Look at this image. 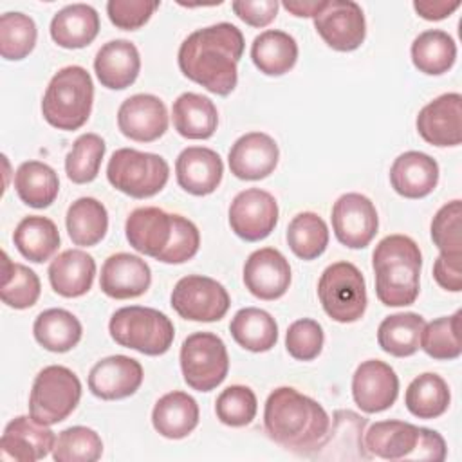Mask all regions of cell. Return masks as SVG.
I'll list each match as a JSON object with an SVG mask.
<instances>
[{
    "label": "cell",
    "instance_id": "obj_1",
    "mask_svg": "<svg viewBox=\"0 0 462 462\" xmlns=\"http://www.w3.org/2000/svg\"><path fill=\"white\" fill-rule=\"evenodd\" d=\"M244 47V34L236 25L229 22L213 23L184 38L177 54L179 69L206 90L227 96L236 87Z\"/></svg>",
    "mask_w": 462,
    "mask_h": 462
},
{
    "label": "cell",
    "instance_id": "obj_2",
    "mask_svg": "<svg viewBox=\"0 0 462 462\" xmlns=\"http://www.w3.org/2000/svg\"><path fill=\"white\" fill-rule=\"evenodd\" d=\"M263 428L287 451L314 455L328 435L330 417L312 397L292 386H280L265 401Z\"/></svg>",
    "mask_w": 462,
    "mask_h": 462
},
{
    "label": "cell",
    "instance_id": "obj_3",
    "mask_svg": "<svg viewBox=\"0 0 462 462\" xmlns=\"http://www.w3.org/2000/svg\"><path fill=\"white\" fill-rule=\"evenodd\" d=\"M375 294L386 307H406L419 296L422 254L406 235H388L374 249Z\"/></svg>",
    "mask_w": 462,
    "mask_h": 462
},
{
    "label": "cell",
    "instance_id": "obj_4",
    "mask_svg": "<svg viewBox=\"0 0 462 462\" xmlns=\"http://www.w3.org/2000/svg\"><path fill=\"white\" fill-rule=\"evenodd\" d=\"M94 103V83L87 69L67 65L49 81L43 99V119L58 130H78L90 117Z\"/></svg>",
    "mask_w": 462,
    "mask_h": 462
},
{
    "label": "cell",
    "instance_id": "obj_5",
    "mask_svg": "<svg viewBox=\"0 0 462 462\" xmlns=\"http://www.w3.org/2000/svg\"><path fill=\"white\" fill-rule=\"evenodd\" d=\"M365 448L384 460L440 462L446 458V442L440 433L404 420L374 422L365 433Z\"/></svg>",
    "mask_w": 462,
    "mask_h": 462
},
{
    "label": "cell",
    "instance_id": "obj_6",
    "mask_svg": "<svg viewBox=\"0 0 462 462\" xmlns=\"http://www.w3.org/2000/svg\"><path fill=\"white\" fill-rule=\"evenodd\" d=\"M108 332L117 345L144 356L166 354L175 337V327L164 312L141 305L116 310L110 318Z\"/></svg>",
    "mask_w": 462,
    "mask_h": 462
},
{
    "label": "cell",
    "instance_id": "obj_7",
    "mask_svg": "<svg viewBox=\"0 0 462 462\" xmlns=\"http://www.w3.org/2000/svg\"><path fill=\"white\" fill-rule=\"evenodd\" d=\"M170 166L164 157L135 148H119L106 164L108 182L134 199L157 195L168 182Z\"/></svg>",
    "mask_w": 462,
    "mask_h": 462
},
{
    "label": "cell",
    "instance_id": "obj_8",
    "mask_svg": "<svg viewBox=\"0 0 462 462\" xmlns=\"http://www.w3.org/2000/svg\"><path fill=\"white\" fill-rule=\"evenodd\" d=\"M81 383L78 375L61 365H51L38 372L29 395V415L47 426L65 420L79 404Z\"/></svg>",
    "mask_w": 462,
    "mask_h": 462
},
{
    "label": "cell",
    "instance_id": "obj_9",
    "mask_svg": "<svg viewBox=\"0 0 462 462\" xmlns=\"http://www.w3.org/2000/svg\"><path fill=\"white\" fill-rule=\"evenodd\" d=\"M318 298L337 323H354L366 310V283L363 273L350 262H334L319 276Z\"/></svg>",
    "mask_w": 462,
    "mask_h": 462
},
{
    "label": "cell",
    "instance_id": "obj_10",
    "mask_svg": "<svg viewBox=\"0 0 462 462\" xmlns=\"http://www.w3.org/2000/svg\"><path fill=\"white\" fill-rule=\"evenodd\" d=\"M179 359L186 384L197 392H211L227 377V348L213 332L188 336L182 341Z\"/></svg>",
    "mask_w": 462,
    "mask_h": 462
},
{
    "label": "cell",
    "instance_id": "obj_11",
    "mask_svg": "<svg viewBox=\"0 0 462 462\" xmlns=\"http://www.w3.org/2000/svg\"><path fill=\"white\" fill-rule=\"evenodd\" d=\"M173 310L189 321H218L226 316L231 298L226 287L200 274H188L180 278L170 296Z\"/></svg>",
    "mask_w": 462,
    "mask_h": 462
},
{
    "label": "cell",
    "instance_id": "obj_12",
    "mask_svg": "<svg viewBox=\"0 0 462 462\" xmlns=\"http://www.w3.org/2000/svg\"><path fill=\"white\" fill-rule=\"evenodd\" d=\"M312 20L316 32L334 51L350 52L365 42L366 22L357 2L325 0L323 7Z\"/></svg>",
    "mask_w": 462,
    "mask_h": 462
},
{
    "label": "cell",
    "instance_id": "obj_13",
    "mask_svg": "<svg viewBox=\"0 0 462 462\" xmlns=\"http://www.w3.org/2000/svg\"><path fill=\"white\" fill-rule=\"evenodd\" d=\"M278 222L276 199L260 188L240 191L229 206V226L245 242L267 238Z\"/></svg>",
    "mask_w": 462,
    "mask_h": 462
},
{
    "label": "cell",
    "instance_id": "obj_14",
    "mask_svg": "<svg viewBox=\"0 0 462 462\" xmlns=\"http://www.w3.org/2000/svg\"><path fill=\"white\" fill-rule=\"evenodd\" d=\"M332 229L339 244L350 249L366 247L379 227L374 202L361 193H345L332 206Z\"/></svg>",
    "mask_w": 462,
    "mask_h": 462
},
{
    "label": "cell",
    "instance_id": "obj_15",
    "mask_svg": "<svg viewBox=\"0 0 462 462\" xmlns=\"http://www.w3.org/2000/svg\"><path fill=\"white\" fill-rule=\"evenodd\" d=\"M177 227V213H168L155 206L134 209L125 224V235L130 245L155 260L170 247Z\"/></svg>",
    "mask_w": 462,
    "mask_h": 462
},
{
    "label": "cell",
    "instance_id": "obj_16",
    "mask_svg": "<svg viewBox=\"0 0 462 462\" xmlns=\"http://www.w3.org/2000/svg\"><path fill=\"white\" fill-rule=\"evenodd\" d=\"M399 395L395 370L379 359L363 361L352 375V397L365 413L388 410Z\"/></svg>",
    "mask_w": 462,
    "mask_h": 462
},
{
    "label": "cell",
    "instance_id": "obj_17",
    "mask_svg": "<svg viewBox=\"0 0 462 462\" xmlns=\"http://www.w3.org/2000/svg\"><path fill=\"white\" fill-rule=\"evenodd\" d=\"M419 135L433 146L462 143V96L448 92L424 105L415 121Z\"/></svg>",
    "mask_w": 462,
    "mask_h": 462
},
{
    "label": "cell",
    "instance_id": "obj_18",
    "mask_svg": "<svg viewBox=\"0 0 462 462\" xmlns=\"http://www.w3.org/2000/svg\"><path fill=\"white\" fill-rule=\"evenodd\" d=\"M117 126L132 141L152 143L168 130L166 105L153 94H134L121 103Z\"/></svg>",
    "mask_w": 462,
    "mask_h": 462
},
{
    "label": "cell",
    "instance_id": "obj_19",
    "mask_svg": "<svg viewBox=\"0 0 462 462\" xmlns=\"http://www.w3.org/2000/svg\"><path fill=\"white\" fill-rule=\"evenodd\" d=\"M245 289L265 301L282 298L291 285V265L274 247L253 251L244 263Z\"/></svg>",
    "mask_w": 462,
    "mask_h": 462
},
{
    "label": "cell",
    "instance_id": "obj_20",
    "mask_svg": "<svg viewBox=\"0 0 462 462\" xmlns=\"http://www.w3.org/2000/svg\"><path fill=\"white\" fill-rule=\"evenodd\" d=\"M54 431L32 417L20 415L7 422L0 439V458L14 462H36L54 449Z\"/></svg>",
    "mask_w": 462,
    "mask_h": 462
},
{
    "label": "cell",
    "instance_id": "obj_21",
    "mask_svg": "<svg viewBox=\"0 0 462 462\" xmlns=\"http://www.w3.org/2000/svg\"><path fill=\"white\" fill-rule=\"evenodd\" d=\"M143 377V366L137 359L116 354L103 357L90 368L88 388L103 401H117L134 395Z\"/></svg>",
    "mask_w": 462,
    "mask_h": 462
},
{
    "label": "cell",
    "instance_id": "obj_22",
    "mask_svg": "<svg viewBox=\"0 0 462 462\" xmlns=\"http://www.w3.org/2000/svg\"><path fill=\"white\" fill-rule=\"evenodd\" d=\"M276 141L263 132H249L238 137L227 153L229 170L236 179L260 180L271 175L278 164Z\"/></svg>",
    "mask_w": 462,
    "mask_h": 462
},
{
    "label": "cell",
    "instance_id": "obj_23",
    "mask_svg": "<svg viewBox=\"0 0 462 462\" xmlns=\"http://www.w3.org/2000/svg\"><path fill=\"white\" fill-rule=\"evenodd\" d=\"M152 283L150 265L135 254H110L99 274L101 291L114 300H130L144 294Z\"/></svg>",
    "mask_w": 462,
    "mask_h": 462
},
{
    "label": "cell",
    "instance_id": "obj_24",
    "mask_svg": "<svg viewBox=\"0 0 462 462\" xmlns=\"http://www.w3.org/2000/svg\"><path fill=\"white\" fill-rule=\"evenodd\" d=\"M179 186L195 197L213 193L222 182L224 162L220 155L206 146H188L175 161Z\"/></svg>",
    "mask_w": 462,
    "mask_h": 462
},
{
    "label": "cell",
    "instance_id": "obj_25",
    "mask_svg": "<svg viewBox=\"0 0 462 462\" xmlns=\"http://www.w3.org/2000/svg\"><path fill=\"white\" fill-rule=\"evenodd\" d=\"M390 182L404 199L428 197L439 182V164L424 152H404L390 168Z\"/></svg>",
    "mask_w": 462,
    "mask_h": 462
},
{
    "label": "cell",
    "instance_id": "obj_26",
    "mask_svg": "<svg viewBox=\"0 0 462 462\" xmlns=\"http://www.w3.org/2000/svg\"><path fill=\"white\" fill-rule=\"evenodd\" d=\"M94 70L103 87L110 90H123L139 76V51L130 40H110L97 51L94 58Z\"/></svg>",
    "mask_w": 462,
    "mask_h": 462
},
{
    "label": "cell",
    "instance_id": "obj_27",
    "mask_svg": "<svg viewBox=\"0 0 462 462\" xmlns=\"http://www.w3.org/2000/svg\"><path fill=\"white\" fill-rule=\"evenodd\" d=\"M96 276L94 258L81 249L60 253L49 265V282L56 294L78 298L90 291Z\"/></svg>",
    "mask_w": 462,
    "mask_h": 462
},
{
    "label": "cell",
    "instance_id": "obj_28",
    "mask_svg": "<svg viewBox=\"0 0 462 462\" xmlns=\"http://www.w3.org/2000/svg\"><path fill=\"white\" fill-rule=\"evenodd\" d=\"M51 38L63 49H81L99 32V14L88 4H69L51 20Z\"/></svg>",
    "mask_w": 462,
    "mask_h": 462
},
{
    "label": "cell",
    "instance_id": "obj_29",
    "mask_svg": "<svg viewBox=\"0 0 462 462\" xmlns=\"http://www.w3.org/2000/svg\"><path fill=\"white\" fill-rule=\"evenodd\" d=\"M152 424L166 439H184L199 424V404L186 392L164 393L153 406Z\"/></svg>",
    "mask_w": 462,
    "mask_h": 462
},
{
    "label": "cell",
    "instance_id": "obj_30",
    "mask_svg": "<svg viewBox=\"0 0 462 462\" xmlns=\"http://www.w3.org/2000/svg\"><path fill=\"white\" fill-rule=\"evenodd\" d=\"M173 126L186 139H209L218 125L215 103L202 94L184 92L171 106Z\"/></svg>",
    "mask_w": 462,
    "mask_h": 462
},
{
    "label": "cell",
    "instance_id": "obj_31",
    "mask_svg": "<svg viewBox=\"0 0 462 462\" xmlns=\"http://www.w3.org/2000/svg\"><path fill=\"white\" fill-rule=\"evenodd\" d=\"M251 60L260 72L282 76L296 65L298 43L285 31H263L251 43Z\"/></svg>",
    "mask_w": 462,
    "mask_h": 462
},
{
    "label": "cell",
    "instance_id": "obj_32",
    "mask_svg": "<svg viewBox=\"0 0 462 462\" xmlns=\"http://www.w3.org/2000/svg\"><path fill=\"white\" fill-rule=\"evenodd\" d=\"M13 242L23 258L34 263H43L58 251L60 233L51 218L29 215L18 222L13 233Z\"/></svg>",
    "mask_w": 462,
    "mask_h": 462
},
{
    "label": "cell",
    "instance_id": "obj_33",
    "mask_svg": "<svg viewBox=\"0 0 462 462\" xmlns=\"http://www.w3.org/2000/svg\"><path fill=\"white\" fill-rule=\"evenodd\" d=\"M32 334L45 350L63 354L79 343L83 328L72 312L65 309H47L36 316Z\"/></svg>",
    "mask_w": 462,
    "mask_h": 462
},
{
    "label": "cell",
    "instance_id": "obj_34",
    "mask_svg": "<svg viewBox=\"0 0 462 462\" xmlns=\"http://www.w3.org/2000/svg\"><path fill=\"white\" fill-rule=\"evenodd\" d=\"M229 332L249 352H267L278 341L276 319L258 307L240 309L229 323Z\"/></svg>",
    "mask_w": 462,
    "mask_h": 462
},
{
    "label": "cell",
    "instance_id": "obj_35",
    "mask_svg": "<svg viewBox=\"0 0 462 462\" xmlns=\"http://www.w3.org/2000/svg\"><path fill=\"white\" fill-rule=\"evenodd\" d=\"M14 189L20 200L31 208H49L60 191L58 173L45 162L25 161L16 168Z\"/></svg>",
    "mask_w": 462,
    "mask_h": 462
},
{
    "label": "cell",
    "instance_id": "obj_36",
    "mask_svg": "<svg viewBox=\"0 0 462 462\" xmlns=\"http://www.w3.org/2000/svg\"><path fill=\"white\" fill-rule=\"evenodd\" d=\"M65 226L72 244L81 247L96 245L108 229L106 208L94 197H81L69 206Z\"/></svg>",
    "mask_w": 462,
    "mask_h": 462
},
{
    "label": "cell",
    "instance_id": "obj_37",
    "mask_svg": "<svg viewBox=\"0 0 462 462\" xmlns=\"http://www.w3.org/2000/svg\"><path fill=\"white\" fill-rule=\"evenodd\" d=\"M424 325V318L417 312H397L386 316L377 328V343L390 356H413L420 348Z\"/></svg>",
    "mask_w": 462,
    "mask_h": 462
},
{
    "label": "cell",
    "instance_id": "obj_38",
    "mask_svg": "<svg viewBox=\"0 0 462 462\" xmlns=\"http://www.w3.org/2000/svg\"><path fill=\"white\" fill-rule=\"evenodd\" d=\"M457 60L455 40L440 29H428L420 32L411 43V61L419 72L428 76H440L448 72Z\"/></svg>",
    "mask_w": 462,
    "mask_h": 462
},
{
    "label": "cell",
    "instance_id": "obj_39",
    "mask_svg": "<svg viewBox=\"0 0 462 462\" xmlns=\"http://www.w3.org/2000/svg\"><path fill=\"white\" fill-rule=\"evenodd\" d=\"M451 401L448 383L433 374L426 372L417 375L406 388L404 404L408 411L419 419H437L446 413Z\"/></svg>",
    "mask_w": 462,
    "mask_h": 462
},
{
    "label": "cell",
    "instance_id": "obj_40",
    "mask_svg": "<svg viewBox=\"0 0 462 462\" xmlns=\"http://www.w3.org/2000/svg\"><path fill=\"white\" fill-rule=\"evenodd\" d=\"M287 244L298 258L314 260L328 245V227L318 213H298L287 226Z\"/></svg>",
    "mask_w": 462,
    "mask_h": 462
},
{
    "label": "cell",
    "instance_id": "obj_41",
    "mask_svg": "<svg viewBox=\"0 0 462 462\" xmlns=\"http://www.w3.org/2000/svg\"><path fill=\"white\" fill-rule=\"evenodd\" d=\"M4 267H2V287L0 298L11 309H29L32 307L42 292V283L38 274L23 263H16L9 260L7 253H2Z\"/></svg>",
    "mask_w": 462,
    "mask_h": 462
},
{
    "label": "cell",
    "instance_id": "obj_42",
    "mask_svg": "<svg viewBox=\"0 0 462 462\" xmlns=\"http://www.w3.org/2000/svg\"><path fill=\"white\" fill-rule=\"evenodd\" d=\"M460 316L462 312L457 310L451 316H442L424 325L420 334V348L430 357L439 361H449L457 359L462 354Z\"/></svg>",
    "mask_w": 462,
    "mask_h": 462
},
{
    "label": "cell",
    "instance_id": "obj_43",
    "mask_svg": "<svg viewBox=\"0 0 462 462\" xmlns=\"http://www.w3.org/2000/svg\"><path fill=\"white\" fill-rule=\"evenodd\" d=\"M38 38L36 23L31 16L9 11L0 16V54L4 60L18 61L27 58Z\"/></svg>",
    "mask_w": 462,
    "mask_h": 462
},
{
    "label": "cell",
    "instance_id": "obj_44",
    "mask_svg": "<svg viewBox=\"0 0 462 462\" xmlns=\"http://www.w3.org/2000/svg\"><path fill=\"white\" fill-rule=\"evenodd\" d=\"M106 144L97 134L79 135L65 157V173L74 184L92 182L101 168Z\"/></svg>",
    "mask_w": 462,
    "mask_h": 462
},
{
    "label": "cell",
    "instance_id": "obj_45",
    "mask_svg": "<svg viewBox=\"0 0 462 462\" xmlns=\"http://www.w3.org/2000/svg\"><path fill=\"white\" fill-rule=\"evenodd\" d=\"M103 455L101 437L87 426L63 430L54 442L52 458L56 462H96Z\"/></svg>",
    "mask_w": 462,
    "mask_h": 462
},
{
    "label": "cell",
    "instance_id": "obj_46",
    "mask_svg": "<svg viewBox=\"0 0 462 462\" xmlns=\"http://www.w3.org/2000/svg\"><path fill=\"white\" fill-rule=\"evenodd\" d=\"M258 410L256 395L249 386L231 384L215 401V411L222 424L242 428L253 422Z\"/></svg>",
    "mask_w": 462,
    "mask_h": 462
},
{
    "label": "cell",
    "instance_id": "obj_47",
    "mask_svg": "<svg viewBox=\"0 0 462 462\" xmlns=\"http://www.w3.org/2000/svg\"><path fill=\"white\" fill-rule=\"evenodd\" d=\"M431 240L440 253L462 254V202L444 204L431 220Z\"/></svg>",
    "mask_w": 462,
    "mask_h": 462
},
{
    "label": "cell",
    "instance_id": "obj_48",
    "mask_svg": "<svg viewBox=\"0 0 462 462\" xmlns=\"http://www.w3.org/2000/svg\"><path fill=\"white\" fill-rule=\"evenodd\" d=\"M325 334L316 319L301 318L289 325L285 334V348L298 361H312L323 348Z\"/></svg>",
    "mask_w": 462,
    "mask_h": 462
},
{
    "label": "cell",
    "instance_id": "obj_49",
    "mask_svg": "<svg viewBox=\"0 0 462 462\" xmlns=\"http://www.w3.org/2000/svg\"><path fill=\"white\" fill-rule=\"evenodd\" d=\"M157 7V0H110L106 2V14L117 29L135 31L152 18Z\"/></svg>",
    "mask_w": 462,
    "mask_h": 462
},
{
    "label": "cell",
    "instance_id": "obj_50",
    "mask_svg": "<svg viewBox=\"0 0 462 462\" xmlns=\"http://www.w3.org/2000/svg\"><path fill=\"white\" fill-rule=\"evenodd\" d=\"M199 247H200V233L197 226L189 218L177 215V227H175L173 240L166 249V253L159 258V262L184 263L197 254Z\"/></svg>",
    "mask_w": 462,
    "mask_h": 462
},
{
    "label": "cell",
    "instance_id": "obj_51",
    "mask_svg": "<svg viewBox=\"0 0 462 462\" xmlns=\"http://www.w3.org/2000/svg\"><path fill=\"white\" fill-rule=\"evenodd\" d=\"M276 0H236L231 4L235 14L251 27H265L278 14Z\"/></svg>",
    "mask_w": 462,
    "mask_h": 462
},
{
    "label": "cell",
    "instance_id": "obj_52",
    "mask_svg": "<svg viewBox=\"0 0 462 462\" xmlns=\"http://www.w3.org/2000/svg\"><path fill=\"white\" fill-rule=\"evenodd\" d=\"M433 278L442 289L449 292H460L462 291V254L440 253L433 263Z\"/></svg>",
    "mask_w": 462,
    "mask_h": 462
},
{
    "label": "cell",
    "instance_id": "obj_53",
    "mask_svg": "<svg viewBox=\"0 0 462 462\" xmlns=\"http://www.w3.org/2000/svg\"><path fill=\"white\" fill-rule=\"evenodd\" d=\"M460 7V2H449V0H415L413 2V9L417 11V14L424 20L430 22H437V20H444L448 18L453 11H457Z\"/></svg>",
    "mask_w": 462,
    "mask_h": 462
},
{
    "label": "cell",
    "instance_id": "obj_54",
    "mask_svg": "<svg viewBox=\"0 0 462 462\" xmlns=\"http://www.w3.org/2000/svg\"><path fill=\"white\" fill-rule=\"evenodd\" d=\"M325 0H285L283 7L300 18H314L323 7Z\"/></svg>",
    "mask_w": 462,
    "mask_h": 462
}]
</instances>
